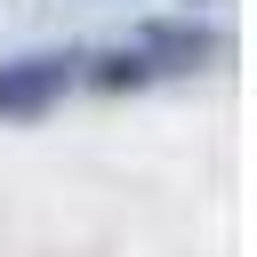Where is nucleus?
<instances>
[{
  "mask_svg": "<svg viewBox=\"0 0 257 257\" xmlns=\"http://www.w3.org/2000/svg\"><path fill=\"white\" fill-rule=\"evenodd\" d=\"M72 80H80V56H64V48L8 56V64H0V120H32V112H48Z\"/></svg>",
  "mask_w": 257,
  "mask_h": 257,
  "instance_id": "nucleus-1",
  "label": "nucleus"
},
{
  "mask_svg": "<svg viewBox=\"0 0 257 257\" xmlns=\"http://www.w3.org/2000/svg\"><path fill=\"white\" fill-rule=\"evenodd\" d=\"M88 80H96V88H145V80H153V64L120 40V48H104V56H96V72H88Z\"/></svg>",
  "mask_w": 257,
  "mask_h": 257,
  "instance_id": "nucleus-3",
  "label": "nucleus"
},
{
  "mask_svg": "<svg viewBox=\"0 0 257 257\" xmlns=\"http://www.w3.org/2000/svg\"><path fill=\"white\" fill-rule=\"evenodd\" d=\"M128 48H137L153 72H193L201 56H225V32H193V24H137Z\"/></svg>",
  "mask_w": 257,
  "mask_h": 257,
  "instance_id": "nucleus-2",
  "label": "nucleus"
}]
</instances>
